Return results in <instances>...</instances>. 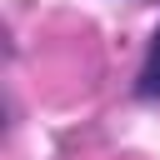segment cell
Wrapping results in <instances>:
<instances>
[{
  "instance_id": "obj_1",
  "label": "cell",
  "mask_w": 160,
  "mask_h": 160,
  "mask_svg": "<svg viewBox=\"0 0 160 160\" xmlns=\"http://www.w3.org/2000/svg\"><path fill=\"white\" fill-rule=\"evenodd\" d=\"M145 100H160V30H155V40H150V55H145V65H140V85H135Z\"/></svg>"
}]
</instances>
